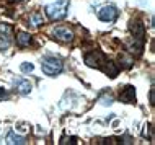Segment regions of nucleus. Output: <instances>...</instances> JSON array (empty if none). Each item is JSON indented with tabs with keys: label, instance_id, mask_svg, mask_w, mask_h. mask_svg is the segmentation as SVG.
Wrapping results in <instances>:
<instances>
[{
	"label": "nucleus",
	"instance_id": "1",
	"mask_svg": "<svg viewBox=\"0 0 155 145\" xmlns=\"http://www.w3.org/2000/svg\"><path fill=\"white\" fill-rule=\"evenodd\" d=\"M67 7H69V0H59V2L51 3V5L46 7V15L52 21L64 20L67 15Z\"/></svg>",
	"mask_w": 155,
	"mask_h": 145
},
{
	"label": "nucleus",
	"instance_id": "2",
	"mask_svg": "<svg viewBox=\"0 0 155 145\" xmlns=\"http://www.w3.org/2000/svg\"><path fill=\"white\" fill-rule=\"evenodd\" d=\"M41 69L46 75L52 77V75H57V73L62 72V60L61 59H56V57H46L41 64Z\"/></svg>",
	"mask_w": 155,
	"mask_h": 145
},
{
	"label": "nucleus",
	"instance_id": "3",
	"mask_svg": "<svg viewBox=\"0 0 155 145\" xmlns=\"http://www.w3.org/2000/svg\"><path fill=\"white\" fill-rule=\"evenodd\" d=\"M85 64L88 67H93V69H101L106 62V56L101 52V51H91L88 54H85Z\"/></svg>",
	"mask_w": 155,
	"mask_h": 145
},
{
	"label": "nucleus",
	"instance_id": "4",
	"mask_svg": "<svg viewBox=\"0 0 155 145\" xmlns=\"http://www.w3.org/2000/svg\"><path fill=\"white\" fill-rule=\"evenodd\" d=\"M129 31L132 33V39L136 41H145V26L140 20H131L129 21Z\"/></svg>",
	"mask_w": 155,
	"mask_h": 145
},
{
	"label": "nucleus",
	"instance_id": "5",
	"mask_svg": "<svg viewBox=\"0 0 155 145\" xmlns=\"http://www.w3.org/2000/svg\"><path fill=\"white\" fill-rule=\"evenodd\" d=\"M118 15H119L118 8L113 7V5H104V7H101L98 10V18L101 20V21H104V23L114 21V20L118 18Z\"/></svg>",
	"mask_w": 155,
	"mask_h": 145
},
{
	"label": "nucleus",
	"instance_id": "6",
	"mask_svg": "<svg viewBox=\"0 0 155 145\" xmlns=\"http://www.w3.org/2000/svg\"><path fill=\"white\" fill-rule=\"evenodd\" d=\"M10 36H12V28L8 24H2L0 26V51H7L10 47L12 43Z\"/></svg>",
	"mask_w": 155,
	"mask_h": 145
},
{
	"label": "nucleus",
	"instance_id": "7",
	"mask_svg": "<svg viewBox=\"0 0 155 145\" xmlns=\"http://www.w3.org/2000/svg\"><path fill=\"white\" fill-rule=\"evenodd\" d=\"M52 36H54V39L61 41V43H70V41L74 39V33H72V30H69V28H64V26L56 28V30L52 31Z\"/></svg>",
	"mask_w": 155,
	"mask_h": 145
},
{
	"label": "nucleus",
	"instance_id": "8",
	"mask_svg": "<svg viewBox=\"0 0 155 145\" xmlns=\"http://www.w3.org/2000/svg\"><path fill=\"white\" fill-rule=\"evenodd\" d=\"M13 86H15V90L20 95H30L31 90H33L31 82L26 80V78H15V80H13Z\"/></svg>",
	"mask_w": 155,
	"mask_h": 145
},
{
	"label": "nucleus",
	"instance_id": "9",
	"mask_svg": "<svg viewBox=\"0 0 155 145\" xmlns=\"http://www.w3.org/2000/svg\"><path fill=\"white\" fill-rule=\"evenodd\" d=\"M119 99L123 103H134L136 101V88L132 85H126L119 92Z\"/></svg>",
	"mask_w": 155,
	"mask_h": 145
},
{
	"label": "nucleus",
	"instance_id": "10",
	"mask_svg": "<svg viewBox=\"0 0 155 145\" xmlns=\"http://www.w3.org/2000/svg\"><path fill=\"white\" fill-rule=\"evenodd\" d=\"M31 41H33V38H31L30 33H25V31L16 33V44H18L20 47H26V46H30Z\"/></svg>",
	"mask_w": 155,
	"mask_h": 145
},
{
	"label": "nucleus",
	"instance_id": "11",
	"mask_svg": "<svg viewBox=\"0 0 155 145\" xmlns=\"http://www.w3.org/2000/svg\"><path fill=\"white\" fill-rule=\"evenodd\" d=\"M7 143H10V145H25V143H28V140H26V137L16 135L13 130H10L8 135H7Z\"/></svg>",
	"mask_w": 155,
	"mask_h": 145
},
{
	"label": "nucleus",
	"instance_id": "12",
	"mask_svg": "<svg viewBox=\"0 0 155 145\" xmlns=\"http://www.w3.org/2000/svg\"><path fill=\"white\" fill-rule=\"evenodd\" d=\"M103 72L106 73L108 77H111V78H114L116 75H118V72H119V69H118V65L114 64V62H111V60H106L104 62V65H103Z\"/></svg>",
	"mask_w": 155,
	"mask_h": 145
},
{
	"label": "nucleus",
	"instance_id": "13",
	"mask_svg": "<svg viewBox=\"0 0 155 145\" xmlns=\"http://www.w3.org/2000/svg\"><path fill=\"white\" fill-rule=\"evenodd\" d=\"M118 60H119V64H121V67H123V69H131L132 64H134V59L129 56L127 52H121L118 56Z\"/></svg>",
	"mask_w": 155,
	"mask_h": 145
},
{
	"label": "nucleus",
	"instance_id": "14",
	"mask_svg": "<svg viewBox=\"0 0 155 145\" xmlns=\"http://www.w3.org/2000/svg\"><path fill=\"white\" fill-rule=\"evenodd\" d=\"M30 21L35 24V26H41V24H44V16H43V13H39V11H35V13L30 16Z\"/></svg>",
	"mask_w": 155,
	"mask_h": 145
},
{
	"label": "nucleus",
	"instance_id": "15",
	"mask_svg": "<svg viewBox=\"0 0 155 145\" xmlns=\"http://www.w3.org/2000/svg\"><path fill=\"white\" fill-rule=\"evenodd\" d=\"M100 103H101V105H113V95L111 93H103V96L100 98Z\"/></svg>",
	"mask_w": 155,
	"mask_h": 145
},
{
	"label": "nucleus",
	"instance_id": "16",
	"mask_svg": "<svg viewBox=\"0 0 155 145\" xmlns=\"http://www.w3.org/2000/svg\"><path fill=\"white\" fill-rule=\"evenodd\" d=\"M33 69H35V65L30 64V62H23V64L20 65V70H21L23 73H31Z\"/></svg>",
	"mask_w": 155,
	"mask_h": 145
},
{
	"label": "nucleus",
	"instance_id": "17",
	"mask_svg": "<svg viewBox=\"0 0 155 145\" xmlns=\"http://www.w3.org/2000/svg\"><path fill=\"white\" fill-rule=\"evenodd\" d=\"M144 137H149L150 140L153 139V135H152V124H145V127H144Z\"/></svg>",
	"mask_w": 155,
	"mask_h": 145
},
{
	"label": "nucleus",
	"instance_id": "18",
	"mask_svg": "<svg viewBox=\"0 0 155 145\" xmlns=\"http://www.w3.org/2000/svg\"><path fill=\"white\" fill-rule=\"evenodd\" d=\"M10 98V95H8V92L5 88H0V101H3V99H8Z\"/></svg>",
	"mask_w": 155,
	"mask_h": 145
},
{
	"label": "nucleus",
	"instance_id": "19",
	"mask_svg": "<svg viewBox=\"0 0 155 145\" xmlns=\"http://www.w3.org/2000/svg\"><path fill=\"white\" fill-rule=\"evenodd\" d=\"M75 140H77V137H70V139H62L61 143H75Z\"/></svg>",
	"mask_w": 155,
	"mask_h": 145
},
{
	"label": "nucleus",
	"instance_id": "20",
	"mask_svg": "<svg viewBox=\"0 0 155 145\" xmlns=\"http://www.w3.org/2000/svg\"><path fill=\"white\" fill-rule=\"evenodd\" d=\"M150 105H155V92H153V88L150 90Z\"/></svg>",
	"mask_w": 155,
	"mask_h": 145
},
{
	"label": "nucleus",
	"instance_id": "21",
	"mask_svg": "<svg viewBox=\"0 0 155 145\" xmlns=\"http://www.w3.org/2000/svg\"><path fill=\"white\" fill-rule=\"evenodd\" d=\"M10 2H13V3H18V2H23V0H10Z\"/></svg>",
	"mask_w": 155,
	"mask_h": 145
}]
</instances>
